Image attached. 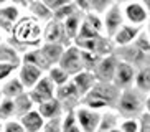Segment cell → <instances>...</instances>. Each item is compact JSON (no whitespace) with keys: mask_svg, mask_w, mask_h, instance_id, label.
<instances>
[{"mask_svg":"<svg viewBox=\"0 0 150 132\" xmlns=\"http://www.w3.org/2000/svg\"><path fill=\"white\" fill-rule=\"evenodd\" d=\"M119 97H120V91L112 83H97L81 99V102H83L84 107H89V109H94V111L101 112V109L115 107Z\"/></svg>","mask_w":150,"mask_h":132,"instance_id":"1","label":"cell"},{"mask_svg":"<svg viewBox=\"0 0 150 132\" xmlns=\"http://www.w3.org/2000/svg\"><path fill=\"white\" fill-rule=\"evenodd\" d=\"M115 109H117L119 117L122 116L124 119H137L145 111V94H142L135 88L125 89L120 92Z\"/></svg>","mask_w":150,"mask_h":132,"instance_id":"2","label":"cell"},{"mask_svg":"<svg viewBox=\"0 0 150 132\" xmlns=\"http://www.w3.org/2000/svg\"><path fill=\"white\" fill-rule=\"evenodd\" d=\"M12 35H13V40H18L22 45L36 46L40 43V36H43V30L33 17H25L20 18Z\"/></svg>","mask_w":150,"mask_h":132,"instance_id":"3","label":"cell"},{"mask_svg":"<svg viewBox=\"0 0 150 132\" xmlns=\"http://www.w3.org/2000/svg\"><path fill=\"white\" fill-rule=\"evenodd\" d=\"M124 12L120 4H112L104 13V36H107L109 40H112L115 36V33L122 28L124 23Z\"/></svg>","mask_w":150,"mask_h":132,"instance_id":"4","label":"cell"},{"mask_svg":"<svg viewBox=\"0 0 150 132\" xmlns=\"http://www.w3.org/2000/svg\"><path fill=\"white\" fill-rule=\"evenodd\" d=\"M58 66L61 68L64 73H66L69 78L79 75L81 71H84V66H83V60H81V50L74 45H71L69 48L64 50L61 60L58 63Z\"/></svg>","mask_w":150,"mask_h":132,"instance_id":"5","label":"cell"},{"mask_svg":"<svg viewBox=\"0 0 150 132\" xmlns=\"http://www.w3.org/2000/svg\"><path fill=\"white\" fill-rule=\"evenodd\" d=\"M28 96H30V99L33 101V104L38 107V106L43 104V102L50 101V99H54V96H56V86L53 84V81H51L48 76L45 75L43 78L38 81V84H36L35 88H31L30 91H28Z\"/></svg>","mask_w":150,"mask_h":132,"instance_id":"6","label":"cell"},{"mask_svg":"<svg viewBox=\"0 0 150 132\" xmlns=\"http://www.w3.org/2000/svg\"><path fill=\"white\" fill-rule=\"evenodd\" d=\"M74 114H76V121H78L83 132H97L99 124H101L102 112L81 106V107H78L74 111Z\"/></svg>","mask_w":150,"mask_h":132,"instance_id":"7","label":"cell"},{"mask_svg":"<svg viewBox=\"0 0 150 132\" xmlns=\"http://www.w3.org/2000/svg\"><path fill=\"white\" fill-rule=\"evenodd\" d=\"M135 75H137V71L132 65L119 60V65H117V70H115V76H114L112 84L120 92L125 91V89H130V88H134V83H135Z\"/></svg>","mask_w":150,"mask_h":132,"instance_id":"8","label":"cell"},{"mask_svg":"<svg viewBox=\"0 0 150 132\" xmlns=\"http://www.w3.org/2000/svg\"><path fill=\"white\" fill-rule=\"evenodd\" d=\"M117 65H119V58L115 55L102 58L99 61V65H97V68L94 70V76H96L97 83H112L114 76H115Z\"/></svg>","mask_w":150,"mask_h":132,"instance_id":"9","label":"cell"},{"mask_svg":"<svg viewBox=\"0 0 150 132\" xmlns=\"http://www.w3.org/2000/svg\"><path fill=\"white\" fill-rule=\"evenodd\" d=\"M43 38L45 43H59L63 45L64 48H69V40H68L66 33H64V28H63L61 22H56V20H50L43 28Z\"/></svg>","mask_w":150,"mask_h":132,"instance_id":"10","label":"cell"},{"mask_svg":"<svg viewBox=\"0 0 150 132\" xmlns=\"http://www.w3.org/2000/svg\"><path fill=\"white\" fill-rule=\"evenodd\" d=\"M54 97L61 102L63 107L68 106L66 111H76L74 106L78 104V102H81V99H83L73 81H69V83H66V84H63V86H59V88H56V96Z\"/></svg>","mask_w":150,"mask_h":132,"instance_id":"11","label":"cell"},{"mask_svg":"<svg viewBox=\"0 0 150 132\" xmlns=\"http://www.w3.org/2000/svg\"><path fill=\"white\" fill-rule=\"evenodd\" d=\"M20 22V10L15 4H0V30L13 33Z\"/></svg>","mask_w":150,"mask_h":132,"instance_id":"12","label":"cell"},{"mask_svg":"<svg viewBox=\"0 0 150 132\" xmlns=\"http://www.w3.org/2000/svg\"><path fill=\"white\" fill-rule=\"evenodd\" d=\"M124 18L127 20V25L132 26H139L142 23H145L149 20V13L144 9L142 2H130V4L124 5Z\"/></svg>","mask_w":150,"mask_h":132,"instance_id":"13","label":"cell"},{"mask_svg":"<svg viewBox=\"0 0 150 132\" xmlns=\"http://www.w3.org/2000/svg\"><path fill=\"white\" fill-rule=\"evenodd\" d=\"M45 76V73L41 70H38L36 66L28 65V63H22L20 65V70H18V79L20 83L23 84V88L30 91L31 88H35L38 81Z\"/></svg>","mask_w":150,"mask_h":132,"instance_id":"14","label":"cell"},{"mask_svg":"<svg viewBox=\"0 0 150 132\" xmlns=\"http://www.w3.org/2000/svg\"><path fill=\"white\" fill-rule=\"evenodd\" d=\"M140 35V28L139 26H132V25H124L115 36L112 38L114 45L117 48H122V46H130L134 45V41L137 40V36Z\"/></svg>","mask_w":150,"mask_h":132,"instance_id":"15","label":"cell"},{"mask_svg":"<svg viewBox=\"0 0 150 132\" xmlns=\"http://www.w3.org/2000/svg\"><path fill=\"white\" fill-rule=\"evenodd\" d=\"M71 81H73L74 86L78 88L81 97H84L97 84V79H96V76H94V73H89V71H81L79 75L73 76Z\"/></svg>","mask_w":150,"mask_h":132,"instance_id":"16","label":"cell"},{"mask_svg":"<svg viewBox=\"0 0 150 132\" xmlns=\"http://www.w3.org/2000/svg\"><path fill=\"white\" fill-rule=\"evenodd\" d=\"M18 122L23 126L25 132H41L45 126V119L36 109L30 111L28 114H25L22 119H18Z\"/></svg>","mask_w":150,"mask_h":132,"instance_id":"17","label":"cell"},{"mask_svg":"<svg viewBox=\"0 0 150 132\" xmlns=\"http://www.w3.org/2000/svg\"><path fill=\"white\" fill-rule=\"evenodd\" d=\"M36 111L41 114V117H43L45 121H51V119H56V117H63V106L56 97L43 102V104H40L38 107H36Z\"/></svg>","mask_w":150,"mask_h":132,"instance_id":"18","label":"cell"},{"mask_svg":"<svg viewBox=\"0 0 150 132\" xmlns=\"http://www.w3.org/2000/svg\"><path fill=\"white\" fill-rule=\"evenodd\" d=\"M64 50L66 48H64L63 45H59V43H43L40 46L41 55H43L45 60H46L51 66H56L58 63H59V60H61Z\"/></svg>","mask_w":150,"mask_h":132,"instance_id":"19","label":"cell"},{"mask_svg":"<svg viewBox=\"0 0 150 132\" xmlns=\"http://www.w3.org/2000/svg\"><path fill=\"white\" fill-rule=\"evenodd\" d=\"M22 63H28V65H33L36 66L38 70H41L43 73H48L53 66L50 65L46 60H45V56L41 55L40 48H35V50H28L25 55H23V61Z\"/></svg>","mask_w":150,"mask_h":132,"instance_id":"20","label":"cell"},{"mask_svg":"<svg viewBox=\"0 0 150 132\" xmlns=\"http://www.w3.org/2000/svg\"><path fill=\"white\" fill-rule=\"evenodd\" d=\"M83 20H84V13L78 12V13L71 15L69 18H66V20L63 22V28H64V33H66L68 40H76V36L79 33Z\"/></svg>","mask_w":150,"mask_h":132,"instance_id":"21","label":"cell"},{"mask_svg":"<svg viewBox=\"0 0 150 132\" xmlns=\"http://www.w3.org/2000/svg\"><path fill=\"white\" fill-rule=\"evenodd\" d=\"M0 92H2V97H5V99H17L18 96H22L25 92V88L18 78H12L2 86Z\"/></svg>","mask_w":150,"mask_h":132,"instance_id":"22","label":"cell"},{"mask_svg":"<svg viewBox=\"0 0 150 132\" xmlns=\"http://www.w3.org/2000/svg\"><path fill=\"white\" fill-rule=\"evenodd\" d=\"M134 88H135L137 91H140L142 94H145V96L150 94V66L140 68V70L137 71Z\"/></svg>","mask_w":150,"mask_h":132,"instance_id":"23","label":"cell"},{"mask_svg":"<svg viewBox=\"0 0 150 132\" xmlns=\"http://www.w3.org/2000/svg\"><path fill=\"white\" fill-rule=\"evenodd\" d=\"M15 102V121L22 119L25 114H28L30 111H33V101L30 99L28 92H23L22 96H18L17 99H13Z\"/></svg>","mask_w":150,"mask_h":132,"instance_id":"24","label":"cell"},{"mask_svg":"<svg viewBox=\"0 0 150 132\" xmlns=\"http://www.w3.org/2000/svg\"><path fill=\"white\" fill-rule=\"evenodd\" d=\"M28 9H30L31 15L35 20H45V22L48 23L50 20H53V12L45 5L43 0H38V2H31L28 5Z\"/></svg>","mask_w":150,"mask_h":132,"instance_id":"25","label":"cell"},{"mask_svg":"<svg viewBox=\"0 0 150 132\" xmlns=\"http://www.w3.org/2000/svg\"><path fill=\"white\" fill-rule=\"evenodd\" d=\"M119 114L114 112V111H106L102 112V117H101V124H99V129L97 132H109V131H114V129L119 127Z\"/></svg>","mask_w":150,"mask_h":132,"instance_id":"26","label":"cell"},{"mask_svg":"<svg viewBox=\"0 0 150 132\" xmlns=\"http://www.w3.org/2000/svg\"><path fill=\"white\" fill-rule=\"evenodd\" d=\"M15 119V102L13 99H2L0 101V122H8Z\"/></svg>","mask_w":150,"mask_h":132,"instance_id":"27","label":"cell"},{"mask_svg":"<svg viewBox=\"0 0 150 132\" xmlns=\"http://www.w3.org/2000/svg\"><path fill=\"white\" fill-rule=\"evenodd\" d=\"M46 76H48L51 81H53V84L56 86V88H59V86H63V84H66V83H69V81H71V78H69V76H68L58 65L53 66V68H51L48 73H46Z\"/></svg>","mask_w":150,"mask_h":132,"instance_id":"28","label":"cell"},{"mask_svg":"<svg viewBox=\"0 0 150 132\" xmlns=\"http://www.w3.org/2000/svg\"><path fill=\"white\" fill-rule=\"evenodd\" d=\"M81 60H83V66H84V71H89V73H94V70L97 68L99 61L102 58L96 53H91V51H83L81 50Z\"/></svg>","mask_w":150,"mask_h":132,"instance_id":"29","label":"cell"},{"mask_svg":"<svg viewBox=\"0 0 150 132\" xmlns=\"http://www.w3.org/2000/svg\"><path fill=\"white\" fill-rule=\"evenodd\" d=\"M61 132H83L79 127V124H78V121H76L74 111H66V114L63 116Z\"/></svg>","mask_w":150,"mask_h":132,"instance_id":"30","label":"cell"},{"mask_svg":"<svg viewBox=\"0 0 150 132\" xmlns=\"http://www.w3.org/2000/svg\"><path fill=\"white\" fill-rule=\"evenodd\" d=\"M79 10H78V7H76V4L73 2V0H69L66 5H63L59 10H56V12L53 13V18L56 20V22H64L66 18H69L71 15H74V13H78Z\"/></svg>","mask_w":150,"mask_h":132,"instance_id":"31","label":"cell"},{"mask_svg":"<svg viewBox=\"0 0 150 132\" xmlns=\"http://www.w3.org/2000/svg\"><path fill=\"white\" fill-rule=\"evenodd\" d=\"M0 63H10V65L18 66L20 65V58L13 48H10L7 45H0Z\"/></svg>","mask_w":150,"mask_h":132,"instance_id":"32","label":"cell"},{"mask_svg":"<svg viewBox=\"0 0 150 132\" xmlns=\"http://www.w3.org/2000/svg\"><path fill=\"white\" fill-rule=\"evenodd\" d=\"M99 36H102V35H101V33H97L93 26L88 25V23L83 20L81 28H79V33H78L76 40H96V38H99Z\"/></svg>","mask_w":150,"mask_h":132,"instance_id":"33","label":"cell"},{"mask_svg":"<svg viewBox=\"0 0 150 132\" xmlns=\"http://www.w3.org/2000/svg\"><path fill=\"white\" fill-rule=\"evenodd\" d=\"M84 22L91 25L97 33H104V22H102V17L101 15H97V13H86L84 15Z\"/></svg>","mask_w":150,"mask_h":132,"instance_id":"34","label":"cell"},{"mask_svg":"<svg viewBox=\"0 0 150 132\" xmlns=\"http://www.w3.org/2000/svg\"><path fill=\"white\" fill-rule=\"evenodd\" d=\"M134 46H135L139 51H142L144 55H150V38L145 35V33H142L137 36V40L134 41Z\"/></svg>","mask_w":150,"mask_h":132,"instance_id":"35","label":"cell"},{"mask_svg":"<svg viewBox=\"0 0 150 132\" xmlns=\"http://www.w3.org/2000/svg\"><path fill=\"white\" fill-rule=\"evenodd\" d=\"M119 129L122 132H139L140 131V122L137 119H124L119 124Z\"/></svg>","mask_w":150,"mask_h":132,"instance_id":"36","label":"cell"},{"mask_svg":"<svg viewBox=\"0 0 150 132\" xmlns=\"http://www.w3.org/2000/svg\"><path fill=\"white\" fill-rule=\"evenodd\" d=\"M61 126H63V117H56V119H51V121H45V126H43V131L41 132H61Z\"/></svg>","mask_w":150,"mask_h":132,"instance_id":"37","label":"cell"},{"mask_svg":"<svg viewBox=\"0 0 150 132\" xmlns=\"http://www.w3.org/2000/svg\"><path fill=\"white\" fill-rule=\"evenodd\" d=\"M15 70H17V66L15 65H10V63H0V83L5 81V79L8 78Z\"/></svg>","mask_w":150,"mask_h":132,"instance_id":"38","label":"cell"},{"mask_svg":"<svg viewBox=\"0 0 150 132\" xmlns=\"http://www.w3.org/2000/svg\"><path fill=\"white\" fill-rule=\"evenodd\" d=\"M4 132H25L23 126L18 121H8V122L4 124Z\"/></svg>","mask_w":150,"mask_h":132,"instance_id":"39","label":"cell"},{"mask_svg":"<svg viewBox=\"0 0 150 132\" xmlns=\"http://www.w3.org/2000/svg\"><path fill=\"white\" fill-rule=\"evenodd\" d=\"M43 2H45V5H46V7H48V9L54 13L56 10L61 9L63 5H66L69 0H43Z\"/></svg>","mask_w":150,"mask_h":132,"instance_id":"40","label":"cell"},{"mask_svg":"<svg viewBox=\"0 0 150 132\" xmlns=\"http://www.w3.org/2000/svg\"><path fill=\"white\" fill-rule=\"evenodd\" d=\"M142 5H144V9L147 10V13H149V17H150V0H144Z\"/></svg>","mask_w":150,"mask_h":132,"instance_id":"41","label":"cell"},{"mask_svg":"<svg viewBox=\"0 0 150 132\" xmlns=\"http://www.w3.org/2000/svg\"><path fill=\"white\" fill-rule=\"evenodd\" d=\"M145 111H147V114L150 116V94L145 97Z\"/></svg>","mask_w":150,"mask_h":132,"instance_id":"42","label":"cell"},{"mask_svg":"<svg viewBox=\"0 0 150 132\" xmlns=\"http://www.w3.org/2000/svg\"><path fill=\"white\" fill-rule=\"evenodd\" d=\"M139 132H150V126H140V131Z\"/></svg>","mask_w":150,"mask_h":132,"instance_id":"43","label":"cell"},{"mask_svg":"<svg viewBox=\"0 0 150 132\" xmlns=\"http://www.w3.org/2000/svg\"><path fill=\"white\" fill-rule=\"evenodd\" d=\"M0 132H4V122H0Z\"/></svg>","mask_w":150,"mask_h":132,"instance_id":"44","label":"cell"},{"mask_svg":"<svg viewBox=\"0 0 150 132\" xmlns=\"http://www.w3.org/2000/svg\"><path fill=\"white\" fill-rule=\"evenodd\" d=\"M109 132H122V131H120V129L117 127V129H114V131H109Z\"/></svg>","mask_w":150,"mask_h":132,"instance_id":"45","label":"cell"},{"mask_svg":"<svg viewBox=\"0 0 150 132\" xmlns=\"http://www.w3.org/2000/svg\"><path fill=\"white\" fill-rule=\"evenodd\" d=\"M2 99H4V97H2V92H0V101H2Z\"/></svg>","mask_w":150,"mask_h":132,"instance_id":"46","label":"cell"},{"mask_svg":"<svg viewBox=\"0 0 150 132\" xmlns=\"http://www.w3.org/2000/svg\"><path fill=\"white\" fill-rule=\"evenodd\" d=\"M149 33H150V22H149Z\"/></svg>","mask_w":150,"mask_h":132,"instance_id":"47","label":"cell"},{"mask_svg":"<svg viewBox=\"0 0 150 132\" xmlns=\"http://www.w3.org/2000/svg\"><path fill=\"white\" fill-rule=\"evenodd\" d=\"M0 40H2V36H0Z\"/></svg>","mask_w":150,"mask_h":132,"instance_id":"48","label":"cell"}]
</instances>
